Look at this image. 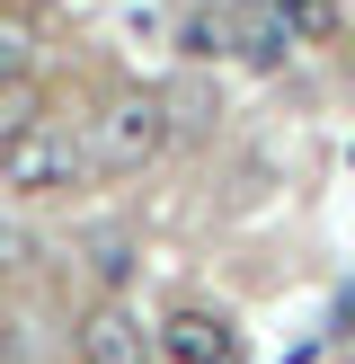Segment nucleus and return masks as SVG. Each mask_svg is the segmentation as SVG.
<instances>
[{"mask_svg":"<svg viewBox=\"0 0 355 364\" xmlns=\"http://www.w3.org/2000/svg\"><path fill=\"white\" fill-rule=\"evenodd\" d=\"M169 142H178V107L160 89H116L89 116V169H151Z\"/></svg>","mask_w":355,"mask_h":364,"instance_id":"nucleus-1","label":"nucleus"},{"mask_svg":"<svg viewBox=\"0 0 355 364\" xmlns=\"http://www.w3.org/2000/svg\"><path fill=\"white\" fill-rule=\"evenodd\" d=\"M89 178V134L62 116H36L18 142H0V187L9 196H71Z\"/></svg>","mask_w":355,"mask_h":364,"instance_id":"nucleus-2","label":"nucleus"},{"mask_svg":"<svg viewBox=\"0 0 355 364\" xmlns=\"http://www.w3.org/2000/svg\"><path fill=\"white\" fill-rule=\"evenodd\" d=\"M195 53H240L248 71H275L284 53V27H275V9H266V0H231L222 18H204V27H195Z\"/></svg>","mask_w":355,"mask_h":364,"instance_id":"nucleus-3","label":"nucleus"},{"mask_svg":"<svg viewBox=\"0 0 355 364\" xmlns=\"http://www.w3.org/2000/svg\"><path fill=\"white\" fill-rule=\"evenodd\" d=\"M71 347H80V364H151L160 338H151V320H133L116 294H106V302H89V311H80Z\"/></svg>","mask_w":355,"mask_h":364,"instance_id":"nucleus-4","label":"nucleus"},{"mask_svg":"<svg viewBox=\"0 0 355 364\" xmlns=\"http://www.w3.org/2000/svg\"><path fill=\"white\" fill-rule=\"evenodd\" d=\"M160 355L169 364H248V347H240V329H231L222 311H204V302H187V311H169L160 320Z\"/></svg>","mask_w":355,"mask_h":364,"instance_id":"nucleus-5","label":"nucleus"},{"mask_svg":"<svg viewBox=\"0 0 355 364\" xmlns=\"http://www.w3.org/2000/svg\"><path fill=\"white\" fill-rule=\"evenodd\" d=\"M275 9V27H284V45H337L346 36V0H266Z\"/></svg>","mask_w":355,"mask_h":364,"instance_id":"nucleus-6","label":"nucleus"},{"mask_svg":"<svg viewBox=\"0 0 355 364\" xmlns=\"http://www.w3.org/2000/svg\"><path fill=\"white\" fill-rule=\"evenodd\" d=\"M27 71H36V9L0 0V89H18Z\"/></svg>","mask_w":355,"mask_h":364,"instance_id":"nucleus-7","label":"nucleus"},{"mask_svg":"<svg viewBox=\"0 0 355 364\" xmlns=\"http://www.w3.org/2000/svg\"><path fill=\"white\" fill-rule=\"evenodd\" d=\"M27 124H36V107H27V98H9V89H0V142H18V134H27Z\"/></svg>","mask_w":355,"mask_h":364,"instance_id":"nucleus-8","label":"nucleus"}]
</instances>
